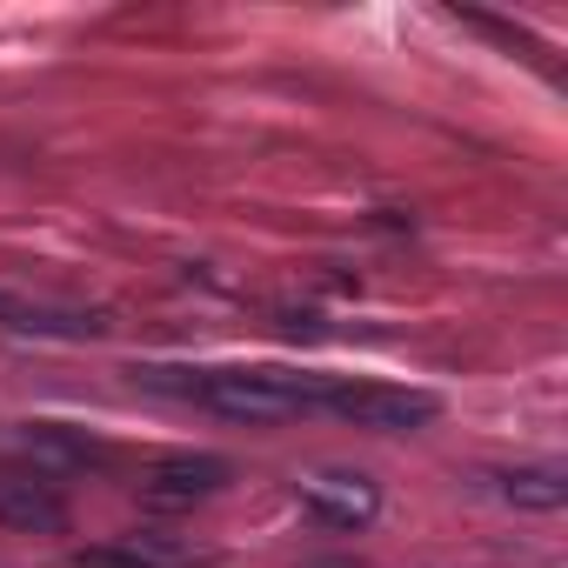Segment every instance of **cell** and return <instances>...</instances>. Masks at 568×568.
<instances>
[{
    "label": "cell",
    "mask_w": 568,
    "mask_h": 568,
    "mask_svg": "<svg viewBox=\"0 0 568 568\" xmlns=\"http://www.w3.org/2000/svg\"><path fill=\"white\" fill-rule=\"evenodd\" d=\"M201 395L221 415H234V422H281V415H295L302 402H315V388H302L295 375H214Z\"/></svg>",
    "instance_id": "1"
},
{
    "label": "cell",
    "mask_w": 568,
    "mask_h": 568,
    "mask_svg": "<svg viewBox=\"0 0 568 568\" xmlns=\"http://www.w3.org/2000/svg\"><path fill=\"white\" fill-rule=\"evenodd\" d=\"M322 402H328L335 415L362 422V428H422V422L442 415V402L422 395V388H335V395H322Z\"/></svg>",
    "instance_id": "2"
},
{
    "label": "cell",
    "mask_w": 568,
    "mask_h": 568,
    "mask_svg": "<svg viewBox=\"0 0 568 568\" xmlns=\"http://www.w3.org/2000/svg\"><path fill=\"white\" fill-rule=\"evenodd\" d=\"M302 495H308V508H315V515L348 521V528L375 515V481H362V475H335V468H322V475H308V481H302Z\"/></svg>",
    "instance_id": "3"
},
{
    "label": "cell",
    "mask_w": 568,
    "mask_h": 568,
    "mask_svg": "<svg viewBox=\"0 0 568 568\" xmlns=\"http://www.w3.org/2000/svg\"><path fill=\"white\" fill-rule=\"evenodd\" d=\"M227 481V462L221 455H181V462H161L148 475V495L154 501H194V495H214Z\"/></svg>",
    "instance_id": "4"
},
{
    "label": "cell",
    "mask_w": 568,
    "mask_h": 568,
    "mask_svg": "<svg viewBox=\"0 0 568 568\" xmlns=\"http://www.w3.org/2000/svg\"><path fill=\"white\" fill-rule=\"evenodd\" d=\"M508 495H515L521 508H561V501H568V481H561L555 468H528V475H508Z\"/></svg>",
    "instance_id": "5"
},
{
    "label": "cell",
    "mask_w": 568,
    "mask_h": 568,
    "mask_svg": "<svg viewBox=\"0 0 568 568\" xmlns=\"http://www.w3.org/2000/svg\"><path fill=\"white\" fill-rule=\"evenodd\" d=\"M0 515H21V521H61V508L41 501V495H8V501H0Z\"/></svg>",
    "instance_id": "6"
}]
</instances>
